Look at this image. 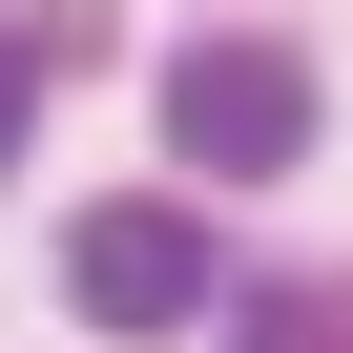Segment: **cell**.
<instances>
[{
    "label": "cell",
    "instance_id": "obj_4",
    "mask_svg": "<svg viewBox=\"0 0 353 353\" xmlns=\"http://www.w3.org/2000/svg\"><path fill=\"white\" fill-rule=\"evenodd\" d=\"M21 104H42V42H0V166H21Z\"/></svg>",
    "mask_w": 353,
    "mask_h": 353
},
{
    "label": "cell",
    "instance_id": "obj_1",
    "mask_svg": "<svg viewBox=\"0 0 353 353\" xmlns=\"http://www.w3.org/2000/svg\"><path fill=\"white\" fill-rule=\"evenodd\" d=\"M166 145H188V188H270L312 145V63L291 42H188L166 63Z\"/></svg>",
    "mask_w": 353,
    "mask_h": 353
},
{
    "label": "cell",
    "instance_id": "obj_3",
    "mask_svg": "<svg viewBox=\"0 0 353 353\" xmlns=\"http://www.w3.org/2000/svg\"><path fill=\"white\" fill-rule=\"evenodd\" d=\"M229 353H332V332H312V291H229Z\"/></svg>",
    "mask_w": 353,
    "mask_h": 353
},
{
    "label": "cell",
    "instance_id": "obj_2",
    "mask_svg": "<svg viewBox=\"0 0 353 353\" xmlns=\"http://www.w3.org/2000/svg\"><path fill=\"white\" fill-rule=\"evenodd\" d=\"M63 291H83V332H188V312H229V291H208V229L166 208V188L83 208V229H63Z\"/></svg>",
    "mask_w": 353,
    "mask_h": 353
}]
</instances>
